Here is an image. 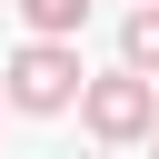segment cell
<instances>
[{
    "label": "cell",
    "mask_w": 159,
    "mask_h": 159,
    "mask_svg": "<svg viewBox=\"0 0 159 159\" xmlns=\"http://www.w3.org/2000/svg\"><path fill=\"white\" fill-rule=\"evenodd\" d=\"M80 119H89V139H149L159 129V89H149V70H109V80H80Z\"/></svg>",
    "instance_id": "1"
},
{
    "label": "cell",
    "mask_w": 159,
    "mask_h": 159,
    "mask_svg": "<svg viewBox=\"0 0 159 159\" xmlns=\"http://www.w3.org/2000/svg\"><path fill=\"white\" fill-rule=\"evenodd\" d=\"M70 99H80V50L30 30V50L10 60V109H70Z\"/></svg>",
    "instance_id": "2"
},
{
    "label": "cell",
    "mask_w": 159,
    "mask_h": 159,
    "mask_svg": "<svg viewBox=\"0 0 159 159\" xmlns=\"http://www.w3.org/2000/svg\"><path fill=\"white\" fill-rule=\"evenodd\" d=\"M119 60L159 80V0H129V20H119Z\"/></svg>",
    "instance_id": "3"
},
{
    "label": "cell",
    "mask_w": 159,
    "mask_h": 159,
    "mask_svg": "<svg viewBox=\"0 0 159 159\" xmlns=\"http://www.w3.org/2000/svg\"><path fill=\"white\" fill-rule=\"evenodd\" d=\"M20 20H30V30H50V40H70V30L89 20V0H20Z\"/></svg>",
    "instance_id": "4"
},
{
    "label": "cell",
    "mask_w": 159,
    "mask_h": 159,
    "mask_svg": "<svg viewBox=\"0 0 159 159\" xmlns=\"http://www.w3.org/2000/svg\"><path fill=\"white\" fill-rule=\"evenodd\" d=\"M0 99H10V89H0Z\"/></svg>",
    "instance_id": "5"
}]
</instances>
